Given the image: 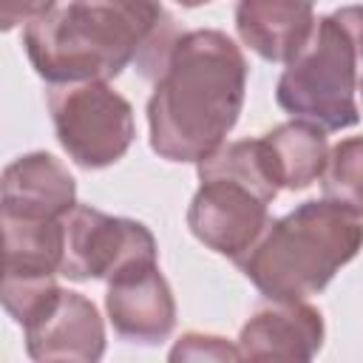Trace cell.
<instances>
[{
	"mask_svg": "<svg viewBox=\"0 0 363 363\" xmlns=\"http://www.w3.org/2000/svg\"><path fill=\"white\" fill-rule=\"evenodd\" d=\"M176 37L159 0H68L23 28L28 62L45 82H108L128 65L153 79Z\"/></svg>",
	"mask_w": 363,
	"mask_h": 363,
	"instance_id": "1",
	"label": "cell"
},
{
	"mask_svg": "<svg viewBox=\"0 0 363 363\" xmlns=\"http://www.w3.org/2000/svg\"><path fill=\"white\" fill-rule=\"evenodd\" d=\"M247 91L241 45L218 28L182 31L153 77L150 147L167 162H201L227 142Z\"/></svg>",
	"mask_w": 363,
	"mask_h": 363,
	"instance_id": "2",
	"label": "cell"
},
{
	"mask_svg": "<svg viewBox=\"0 0 363 363\" xmlns=\"http://www.w3.org/2000/svg\"><path fill=\"white\" fill-rule=\"evenodd\" d=\"M363 250V218L332 199H309L269 218L233 264L269 301H306Z\"/></svg>",
	"mask_w": 363,
	"mask_h": 363,
	"instance_id": "3",
	"label": "cell"
},
{
	"mask_svg": "<svg viewBox=\"0 0 363 363\" xmlns=\"http://www.w3.org/2000/svg\"><path fill=\"white\" fill-rule=\"evenodd\" d=\"M196 173L187 227L207 250L235 261L269 224V204L281 190L261 136L218 145L196 162Z\"/></svg>",
	"mask_w": 363,
	"mask_h": 363,
	"instance_id": "4",
	"label": "cell"
},
{
	"mask_svg": "<svg viewBox=\"0 0 363 363\" xmlns=\"http://www.w3.org/2000/svg\"><path fill=\"white\" fill-rule=\"evenodd\" d=\"M284 65L275 99L292 119H303L320 130H343L360 122L357 51L335 14L315 17L306 43Z\"/></svg>",
	"mask_w": 363,
	"mask_h": 363,
	"instance_id": "5",
	"label": "cell"
},
{
	"mask_svg": "<svg viewBox=\"0 0 363 363\" xmlns=\"http://www.w3.org/2000/svg\"><path fill=\"white\" fill-rule=\"evenodd\" d=\"M45 105L62 150L85 170L111 167L136 139L130 102L105 79L48 82Z\"/></svg>",
	"mask_w": 363,
	"mask_h": 363,
	"instance_id": "6",
	"label": "cell"
},
{
	"mask_svg": "<svg viewBox=\"0 0 363 363\" xmlns=\"http://www.w3.org/2000/svg\"><path fill=\"white\" fill-rule=\"evenodd\" d=\"M65 224V255L60 275L71 281H111L122 269L139 261H159L153 233L122 216H108L91 204H74L62 218Z\"/></svg>",
	"mask_w": 363,
	"mask_h": 363,
	"instance_id": "7",
	"label": "cell"
},
{
	"mask_svg": "<svg viewBox=\"0 0 363 363\" xmlns=\"http://www.w3.org/2000/svg\"><path fill=\"white\" fill-rule=\"evenodd\" d=\"M31 360L96 363L105 354V320L91 298L54 286L20 323Z\"/></svg>",
	"mask_w": 363,
	"mask_h": 363,
	"instance_id": "8",
	"label": "cell"
},
{
	"mask_svg": "<svg viewBox=\"0 0 363 363\" xmlns=\"http://www.w3.org/2000/svg\"><path fill=\"white\" fill-rule=\"evenodd\" d=\"M105 312L113 332L139 346H156L176 326V298L159 261H139L108 281Z\"/></svg>",
	"mask_w": 363,
	"mask_h": 363,
	"instance_id": "9",
	"label": "cell"
},
{
	"mask_svg": "<svg viewBox=\"0 0 363 363\" xmlns=\"http://www.w3.org/2000/svg\"><path fill=\"white\" fill-rule=\"evenodd\" d=\"M323 315L306 301H269L238 332L241 360H312L323 346Z\"/></svg>",
	"mask_w": 363,
	"mask_h": 363,
	"instance_id": "10",
	"label": "cell"
},
{
	"mask_svg": "<svg viewBox=\"0 0 363 363\" xmlns=\"http://www.w3.org/2000/svg\"><path fill=\"white\" fill-rule=\"evenodd\" d=\"M0 204V216L9 218L60 221L77 204V182L57 156L34 150L6 164Z\"/></svg>",
	"mask_w": 363,
	"mask_h": 363,
	"instance_id": "11",
	"label": "cell"
},
{
	"mask_svg": "<svg viewBox=\"0 0 363 363\" xmlns=\"http://www.w3.org/2000/svg\"><path fill=\"white\" fill-rule=\"evenodd\" d=\"M315 26V0H238L235 31L267 62H289Z\"/></svg>",
	"mask_w": 363,
	"mask_h": 363,
	"instance_id": "12",
	"label": "cell"
},
{
	"mask_svg": "<svg viewBox=\"0 0 363 363\" xmlns=\"http://www.w3.org/2000/svg\"><path fill=\"white\" fill-rule=\"evenodd\" d=\"M261 142L281 190H306L320 179L329 159L326 130L303 119L275 125L261 136Z\"/></svg>",
	"mask_w": 363,
	"mask_h": 363,
	"instance_id": "13",
	"label": "cell"
},
{
	"mask_svg": "<svg viewBox=\"0 0 363 363\" xmlns=\"http://www.w3.org/2000/svg\"><path fill=\"white\" fill-rule=\"evenodd\" d=\"M3 224V275L54 278L65 255V224L0 216Z\"/></svg>",
	"mask_w": 363,
	"mask_h": 363,
	"instance_id": "14",
	"label": "cell"
},
{
	"mask_svg": "<svg viewBox=\"0 0 363 363\" xmlns=\"http://www.w3.org/2000/svg\"><path fill=\"white\" fill-rule=\"evenodd\" d=\"M318 182L323 199H332L363 218V136H346L329 147V159Z\"/></svg>",
	"mask_w": 363,
	"mask_h": 363,
	"instance_id": "15",
	"label": "cell"
},
{
	"mask_svg": "<svg viewBox=\"0 0 363 363\" xmlns=\"http://www.w3.org/2000/svg\"><path fill=\"white\" fill-rule=\"evenodd\" d=\"M170 360H241L238 343H230L218 335L187 332L170 349Z\"/></svg>",
	"mask_w": 363,
	"mask_h": 363,
	"instance_id": "16",
	"label": "cell"
},
{
	"mask_svg": "<svg viewBox=\"0 0 363 363\" xmlns=\"http://www.w3.org/2000/svg\"><path fill=\"white\" fill-rule=\"evenodd\" d=\"M60 0H0V28L11 31L14 26L31 23L48 11H54Z\"/></svg>",
	"mask_w": 363,
	"mask_h": 363,
	"instance_id": "17",
	"label": "cell"
},
{
	"mask_svg": "<svg viewBox=\"0 0 363 363\" xmlns=\"http://www.w3.org/2000/svg\"><path fill=\"white\" fill-rule=\"evenodd\" d=\"M343 28L349 31L352 43H354V51H357V68H360V91H363V6H343L337 11H332Z\"/></svg>",
	"mask_w": 363,
	"mask_h": 363,
	"instance_id": "18",
	"label": "cell"
},
{
	"mask_svg": "<svg viewBox=\"0 0 363 363\" xmlns=\"http://www.w3.org/2000/svg\"><path fill=\"white\" fill-rule=\"evenodd\" d=\"M173 3L184 6V9H196V6H204V3H213V0H173Z\"/></svg>",
	"mask_w": 363,
	"mask_h": 363,
	"instance_id": "19",
	"label": "cell"
},
{
	"mask_svg": "<svg viewBox=\"0 0 363 363\" xmlns=\"http://www.w3.org/2000/svg\"><path fill=\"white\" fill-rule=\"evenodd\" d=\"M360 94H363V91H360Z\"/></svg>",
	"mask_w": 363,
	"mask_h": 363,
	"instance_id": "20",
	"label": "cell"
}]
</instances>
